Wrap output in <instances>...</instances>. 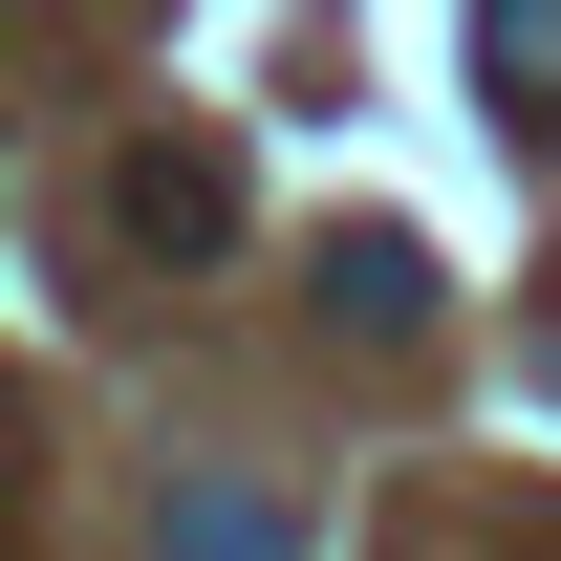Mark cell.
Here are the masks:
<instances>
[{
	"instance_id": "3",
	"label": "cell",
	"mask_w": 561,
	"mask_h": 561,
	"mask_svg": "<svg viewBox=\"0 0 561 561\" xmlns=\"http://www.w3.org/2000/svg\"><path fill=\"white\" fill-rule=\"evenodd\" d=\"M476 87H496V130H561V0H496V22H476Z\"/></svg>"
},
{
	"instance_id": "5",
	"label": "cell",
	"mask_w": 561,
	"mask_h": 561,
	"mask_svg": "<svg viewBox=\"0 0 561 561\" xmlns=\"http://www.w3.org/2000/svg\"><path fill=\"white\" fill-rule=\"evenodd\" d=\"M540 389H561V324H540Z\"/></svg>"
},
{
	"instance_id": "2",
	"label": "cell",
	"mask_w": 561,
	"mask_h": 561,
	"mask_svg": "<svg viewBox=\"0 0 561 561\" xmlns=\"http://www.w3.org/2000/svg\"><path fill=\"white\" fill-rule=\"evenodd\" d=\"M324 324L411 346V324H432V260H411V238H324Z\"/></svg>"
},
{
	"instance_id": "1",
	"label": "cell",
	"mask_w": 561,
	"mask_h": 561,
	"mask_svg": "<svg viewBox=\"0 0 561 561\" xmlns=\"http://www.w3.org/2000/svg\"><path fill=\"white\" fill-rule=\"evenodd\" d=\"M216 238H238V151H216V130H130V151H108V260L195 280Z\"/></svg>"
},
{
	"instance_id": "4",
	"label": "cell",
	"mask_w": 561,
	"mask_h": 561,
	"mask_svg": "<svg viewBox=\"0 0 561 561\" xmlns=\"http://www.w3.org/2000/svg\"><path fill=\"white\" fill-rule=\"evenodd\" d=\"M173 561H280V496H195V518H173Z\"/></svg>"
}]
</instances>
